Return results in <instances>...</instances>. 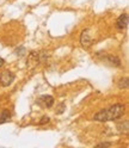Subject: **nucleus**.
<instances>
[{"label":"nucleus","mask_w":129,"mask_h":148,"mask_svg":"<svg viewBox=\"0 0 129 148\" xmlns=\"http://www.w3.org/2000/svg\"><path fill=\"white\" fill-rule=\"evenodd\" d=\"M126 112V108L123 104H114L108 109L100 110L93 116L95 121L98 122H109V121H116L121 118Z\"/></svg>","instance_id":"1"},{"label":"nucleus","mask_w":129,"mask_h":148,"mask_svg":"<svg viewBox=\"0 0 129 148\" xmlns=\"http://www.w3.org/2000/svg\"><path fill=\"white\" fill-rule=\"evenodd\" d=\"M14 79H16V75L13 72L8 69L3 71L1 74H0V85L3 87H8L14 81Z\"/></svg>","instance_id":"2"},{"label":"nucleus","mask_w":129,"mask_h":148,"mask_svg":"<svg viewBox=\"0 0 129 148\" xmlns=\"http://www.w3.org/2000/svg\"><path fill=\"white\" fill-rule=\"evenodd\" d=\"M80 44L84 49H90L91 45L93 44V41H92V37L90 35V30H84L80 35Z\"/></svg>","instance_id":"3"},{"label":"nucleus","mask_w":129,"mask_h":148,"mask_svg":"<svg viewBox=\"0 0 129 148\" xmlns=\"http://www.w3.org/2000/svg\"><path fill=\"white\" fill-rule=\"evenodd\" d=\"M128 23H129V16L128 13H122L121 16H119L117 18V21H116V27L118 30H126L127 27H128Z\"/></svg>","instance_id":"4"},{"label":"nucleus","mask_w":129,"mask_h":148,"mask_svg":"<svg viewBox=\"0 0 129 148\" xmlns=\"http://www.w3.org/2000/svg\"><path fill=\"white\" fill-rule=\"evenodd\" d=\"M37 103L43 106V108H51L55 103V100H54V97L53 96H49V95H44V96H41L37 100Z\"/></svg>","instance_id":"5"},{"label":"nucleus","mask_w":129,"mask_h":148,"mask_svg":"<svg viewBox=\"0 0 129 148\" xmlns=\"http://www.w3.org/2000/svg\"><path fill=\"white\" fill-rule=\"evenodd\" d=\"M103 60L105 62H109L111 66H115V67H119V66H121V60H119L117 56H114V55H104Z\"/></svg>","instance_id":"6"},{"label":"nucleus","mask_w":129,"mask_h":148,"mask_svg":"<svg viewBox=\"0 0 129 148\" xmlns=\"http://www.w3.org/2000/svg\"><path fill=\"white\" fill-rule=\"evenodd\" d=\"M11 117H12V115H11V112H10V110L4 109L1 112H0V124H4V123L10 122Z\"/></svg>","instance_id":"7"},{"label":"nucleus","mask_w":129,"mask_h":148,"mask_svg":"<svg viewBox=\"0 0 129 148\" xmlns=\"http://www.w3.org/2000/svg\"><path fill=\"white\" fill-rule=\"evenodd\" d=\"M118 87H119V88H123V90H127V88H128V78L119 79V81H118Z\"/></svg>","instance_id":"8"},{"label":"nucleus","mask_w":129,"mask_h":148,"mask_svg":"<svg viewBox=\"0 0 129 148\" xmlns=\"http://www.w3.org/2000/svg\"><path fill=\"white\" fill-rule=\"evenodd\" d=\"M117 128L119 129V132H121V133H128V122L126 121L124 123H121V124H118L117 125Z\"/></svg>","instance_id":"9"},{"label":"nucleus","mask_w":129,"mask_h":148,"mask_svg":"<svg viewBox=\"0 0 129 148\" xmlns=\"http://www.w3.org/2000/svg\"><path fill=\"white\" fill-rule=\"evenodd\" d=\"M49 122H50V118H49L48 116H43V117L41 118V121H40V125H43V124L49 123Z\"/></svg>","instance_id":"10"},{"label":"nucleus","mask_w":129,"mask_h":148,"mask_svg":"<svg viewBox=\"0 0 129 148\" xmlns=\"http://www.w3.org/2000/svg\"><path fill=\"white\" fill-rule=\"evenodd\" d=\"M64 109H66V105H64L63 103H61V104L59 105V108H58V114H62Z\"/></svg>","instance_id":"11"},{"label":"nucleus","mask_w":129,"mask_h":148,"mask_svg":"<svg viewBox=\"0 0 129 148\" xmlns=\"http://www.w3.org/2000/svg\"><path fill=\"white\" fill-rule=\"evenodd\" d=\"M111 146V142H102V143H98L96 147H110Z\"/></svg>","instance_id":"12"},{"label":"nucleus","mask_w":129,"mask_h":148,"mask_svg":"<svg viewBox=\"0 0 129 148\" xmlns=\"http://www.w3.org/2000/svg\"><path fill=\"white\" fill-rule=\"evenodd\" d=\"M16 51H19V54H17V55H19V56H23V55L25 54V48H21L19 50H18V49H17Z\"/></svg>","instance_id":"13"},{"label":"nucleus","mask_w":129,"mask_h":148,"mask_svg":"<svg viewBox=\"0 0 129 148\" xmlns=\"http://www.w3.org/2000/svg\"><path fill=\"white\" fill-rule=\"evenodd\" d=\"M4 64H5V60H4L3 58H0V68H1Z\"/></svg>","instance_id":"14"}]
</instances>
